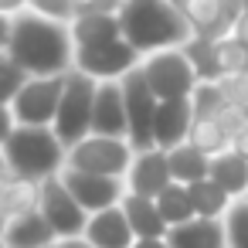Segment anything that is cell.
Instances as JSON below:
<instances>
[{"label":"cell","instance_id":"5b68a950","mask_svg":"<svg viewBox=\"0 0 248 248\" xmlns=\"http://www.w3.org/2000/svg\"><path fill=\"white\" fill-rule=\"evenodd\" d=\"M150 89L156 92V99H190L201 85L190 58L184 48H163V51H153V55H143L140 62Z\"/></svg>","mask_w":248,"mask_h":248},{"label":"cell","instance_id":"4316f807","mask_svg":"<svg viewBox=\"0 0 248 248\" xmlns=\"http://www.w3.org/2000/svg\"><path fill=\"white\" fill-rule=\"evenodd\" d=\"M214 58H217V72H221V78L241 75V72L248 68V48H245L238 38H231V34L214 38Z\"/></svg>","mask_w":248,"mask_h":248},{"label":"cell","instance_id":"5bb4252c","mask_svg":"<svg viewBox=\"0 0 248 248\" xmlns=\"http://www.w3.org/2000/svg\"><path fill=\"white\" fill-rule=\"evenodd\" d=\"M194 119H197V112H194L190 99H163L156 106V119H153V146L173 150L177 143L187 140Z\"/></svg>","mask_w":248,"mask_h":248},{"label":"cell","instance_id":"52a82bcc","mask_svg":"<svg viewBox=\"0 0 248 248\" xmlns=\"http://www.w3.org/2000/svg\"><path fill=\"white\" fill-rule=\"evenodd\" d=\"M38 211L45 214V221L51 224L55 238L65 241V238H82L85 228H89V211L75 201V194L65 187L62 173L58 177H48L41 180V194H38Z\"/></svg>","mask_w":248,"mask_h":248},{"label":"cell","instance_id":"d590c367","mask_svg":"<svg viewBox=\"0 0 248 248\" xmlns=\"http://www.w3.org/2000/svg\"><path fill=\"white\" fill-rule=\"evenodd\" d=\"M231 38H238V41L248 48V14H245V11H241V17L231 24Z\"/></svg>","mask_w":248,"mask_h":248},{"label":"cell","instance_id":"bcb514c9","mask_svg":"<svg viewBox=\"0 0 248 248\" xmlns=\"http://www.w3.org/2000/svg\"><path fill=\"white\" fill-rule=\"evenodd\" d=\"M55 245H58V241H55ZM55 245H51V248H55Z\"/></svg>","mask_w":248,"mask_h":248},{"label":"cell","instance_id":"f35d334b","mask_svg":"<svg viewBox=\"0 0 248 248\" xmlns=\"http://www.w3.org/2000/svg\"><path fill=\"white\" fill-rule=\"evenodd\" d=\"M55 248H92V241L82 234V238H65V241H58Z\"/></svg>","mask_w":248,"mask_h":248},{"label":"cell","instance_id":"2e32d148","mask_svg":"<svg viewBox=\"0 0 248 248\" xmlns=\"http://www.w3.org/2000/svg\"><path fill=\"white\" fill-rule=\"evenodd\" d=\"M85 238L92 241V248H133V241H136L123 204L106 207V211H95V214L89 217Z\"/></svg>","mask_w":248,"mask_h":248},{"label":"cell","instance_id":"8fae6325","mask_svg":"<svg viewBox=\"0 0 248 248\" xmlns=\"http://www.w3.org/2000/svg\"><path fill=\"white\" fill-rule=\"evenodd\" d=\"M62 180H65V187L75 194V201H78L89 214L106 211V207H116V204H123V197L129 194V187H126L123 177H102V173H85V170L65 167V170H62Z\"/></svg>","mask_w":248,"mask_h":248},{"label":"cell","instance_id":"ffe728a7","mask_svg":"<svg viewBox=\"0 0 248 248\" xmlns=\"http://www.w3.org/2000/svg\"><path fill=\"white\" fill-rule=\"evenodd\" d=\"M123 211L129 217V228L136 238H167L170 224L163 221L156 197H140V194H126L123 197Z\"/></svg>","mask_w":248,"mask_h":248},{"label":"cell","instance_id":"9a60e30c","mask_svg":"<svg viewBox=\"0 0 248 248\" xmlns=\"http://www.w3.org/2000/svg\"><path fill=\"white\" fill-rule=\"evenodd\" d=\"M68 28H72L75 51L78 48H95V45H109V41L123 38L119 11H85V14H75Z\"/></svg>","mask_w":248,"mask_h":248},{"label":"cell","instance_id":"ac0fdd59","mask_svg":"<svg viewBox=\"0 0 248 248\" xmlns=\"http://www.w3.org/2000/svg\"><path fill=\"white\" fill-rule=\"evenodd\" d=\"M170 4L194 28V34H204V38L231 34V24L224 21V11H221V0H170Z\"/></svg>","mask_w":248,"mask_h":248},{"label":"cell","instance_id":"484cf974","mask_svg":"<svg viewBox=\"0 0 248 248\" xmlns=\"http://www.w3.org/2000/svg\"><path fill=\"white\" fill-rule=\"evenodd\" d=\"M194 72L201 82H221V72H217V58H214V38H204V34H194L187 45H184Z\"/></svg>","mask_w":248,"mask_h":248},{"label":"cell","instance_id":"ba28073f","mask_svg":"<svg viewBox=\"0 0 248 248\" xmlns=\"http://www.w3.org/2000/svg\"><path fill=\"white\" fill-rule=\"evenodd\" d=\"M62 92H65V75L28 78L24 89L11 102L17 126H55V116H58V106H62Z\"/></svg>","mask_w":248,"mask_h":248},{"label":"cell","instance_id":"b9f144b4","mask_svg":"<svg viewBox=\"0 0 248 248\" xmlns=\"http://www.w3.org/2000/svg\"><path fill=\"white\" fill-rule=\"evenodd\" d=\"M123 4H146V0H123Z\"/></svg>","mask_w":248,"mask_h":248},{"label":"cell","instance_id":"60d3db41","mask_svg":"<svg viewBox=\"0 0 248 248\" xmlns=\"http://www.w3.org/2000/svg\"><path fill=\"white\" fill-rule=\"evenodd\" d=\"M7 224H11V214L0 207V241H4V234H7Z\"/></svg>","mask_w":248,"mask_h":248},{"label":"cell","instance_id":"f546056e","mask_svg":"<svg viewBox=\"0 0 248 248\" xmlns=\"http://www.w3.org/2000/svg\"><path fill=\"white\" fill-rule=\"evenodd\" d=\"M31 75L24 72V68H17L14 65V58L4 51V55H0V102H14V95L24 89V82H28Z\"/></svg>","mask_w":248,"mask_h":248},{"label":"cell","instance_id":"ee69618b","mask_svg":"<svg viewBox=\"0 0 248 248\" xmlns=\"http://www.w3.org/2000/svg\"><path fill=\"white\" fill-rule=\"evenodd\" d=\"M245 119H248V106H245Z\"/></svg>","mask_w":248,"mask_h":248},{"label":"cell","instance_id":"d6986e66","mask_svg":"<svg viewBox=\"0 0 248 248\" xmlns=\"http://www.w3.org/2000/svg\"><path fill=\"white\" fill-rule=\"evenodd\" d=\"M167 241L170 248H228V231H224V221L194 217L187 224L170 228Z\"/></svg>","mask_w":248,"mask_h":248},{"label":"cell","instance_id":"e575fe53","mask_svg":"<svg viewBox=\"0 0 248 248\" xmlns=\"http://www.w3.org/2000/svg\"><path fill=\"white\" fill-rule=\"evenodd\" d=\"M231 150H234L238 156H245V160H248V123H245V126L234 133V140H231Z\"/></svg>","mask_w":248,"mask_h":248},{"label":"cell","instance_id":"d6a6232c","mask_svg":"<svg viewBox=\"0 0 248 248\" xmlns=\"http://www.w3.org/2000/svg\"><path fill=\"white\" fill-rule=\"evenodd\" d=\"M17 129V119H14V109L7 102H0V146L11 140V133Z\"/></svg>","mask_w":248,"mask_h":248},{"label":"cell","instance_id":"44dd1931","mask_svg":"<svg viewBox=\"0 0 248 248\" xmlns=\"http://www.w3.org/2000/svg\"><path fill=\"white\" fill-rule=\"evenodd\" d=\"M167 156H170L173 184L190 187V184H197V180H207V177H211V156H207L204 150H197L190 140H184V143H177L173 150H167Z\"/></svg>","mask_w":248,"mask_h":248},{"label":"cell","instance_id":"ab89813d","mask_svg":"<svg viewBox=\"0 0 248 248\" xmlns=\"http://www.w3.org/2000/svg\"><path fill=\"white\" fill-rule=\"evenodd\" d=\"M0 177H14V173H11V163H7V153H4V146H0Z\"/></svg>","mask_w":248,"mask_h":248},{"label":"cell","instance_id":"277c9868","mask_svg":"<svg viewBox=\"0 0 248 248\" xmlns=\"http://www.w3.org/2000/svg\"><path fill=\"white\" fill-rule=\"evenodd\" d=\"M95 92H99V82L92 75H85L78 68H72L65 75V92H62V106H58V116H55V126L51 129L58 133V140L68 150L92 133Z\"/></svg>","mask_w":248,"mask_h":248},{"label":"cell","instance_id":"e0dca14e","mask_svg":"<svg viewBox=\"0 0 248 248\" xmlns=\"http://www.w3.org/2000/svg\"><path fill=\"white\" fill-rule=\"evenodd\" d=\"M55 241L58 238H55L51 224L45 221V214L38 207L11 214V224H7V234H4L7 248H51Z\"/></svg>","mask_w":248,"mask_h":248},{"label":"cell","instance_id":"4fadbf2b","mask_svg":"<svg viewBox=\"0 0 248 248\" xmlns=\"http://www.w3.org/2000/svg\"><path fill=\"white\" fill-rule=\"evenodd\" d=\"M92 133L129 140V112H126L123 82H99L95 112H92Z\"/></svg>","mask_w":248,"mask_h":248},{"label":"cell","instance_id":"f6af8a7d","mask_svg":"<svg viewBox=\"0 0 248 248\" xmlns=\"http://www.w3.org/2000/svg\"><path fill=\"white\" fill-rule=\"evenodd\" d=\"M0 248H7V245H4V241H0Z\"/></svg>","mask_w":248,"mask_h":248},{"label":"cell","instance_id":"8d00e7d4","mask_svg":"<svg viewBox=\"0 0 248 248\" xmlns=\"http://www.w3.org/2000/svg\"><path fill=\"white\" fill-rule=\"evenodd\" d=\"M221 11H224V21L234 24L241 17V0H221Z\"/></svg>","mask_w":248,"mask_h":248},{"label":"cell","instance_id":"4dcf8cb0","mask_svg":"<svg viewBox=\"0 0 248 248\" xmlns=\"http://www.w3.org/2000/svg\"><path fill=\"white\" fill-rule=\"evenodd\" d=\"M28 7L45 17L65 21V24H72V17H75V0H28Z\"/></svg>","mask_w":248,"mask_h":248},{"label":"cell","instance_id":"f1b7e54d","mask_svg":"<svg viewBox=\"0 0 248 248\" xmlns=\"http://www.w3.org/2000/svg\"><path fill=\"white\" fill-rule=\"evenodd\" d=\"M224 231H228V248H248V197L231 204V211L224 214Z\"/></svg>","mask_w":248,"mask_h":248},{"label":"cell","instance_id":"8992f818","mask_svg":"<svg viewBox=\"0 0 248 248\" xmlns=\"http://www.w3.org/2000/svg\"><path fill=\"white\" fill-rule=\"evenodd\" d=\"M136 156V146L123 136H99L89 133L82 143H75L68 150V163L72 170H85V173H102V177H123L129 173Z\"/></svg>","mask_w":248,"mask_h":248},{"label":"cell","instance_id":"cb8c5ba5","mask_svg":"<svg viewBox=\"0 0 248 248\" xmlns=\"http://www.w3.org/2000/svg\"><path fill=\"white\" fill-rule=\"evenodd\" d=\"M187 140L197 150H204L207 156H217V153L231 150V133L224 129V123L217 116H197L194 126H190V133H187Z\"/></svg>","mask_w":248,"mask_h":248},{"label":"cell","instance_id":"7c38bea8","mask_svg":"<svg viewBox=\"0 0 248 248\" xmlns=\"http://www.w3.org/2000/svg\"><path fill=\"white\" fill-rule=\"evenodd\" d=\"M170 184H173V173H170V156H167V150H160V146L136 150L133 167H129V173H126L129 194H140V197H160Z\"/></svg>","mask_w":248,"mask_h":248},{"label":"cell","instance_id":"3957f363","mask_svg":"<svg viewBox=\"0 0 248 248\" xmlns=\"http://www.w3.org/2000/svg\"><path fill=\"white\" fill-rule=\"evenodd\" d=\"M4 153H7L11 173L34 184L58 177L68 163V146L58 140L51 126H17L4 143Z\"/></svg>","mask_w":248,"mask_h":248},{"label":"cell","instance_id":"836d02e7","mask_svg":"<svg viewBox=\"0 0 248 248\" xmlns=\"http://www.w3.org/2000/svg\"><path fill=\"white\" fill-rule=\"evenodd\" d=\"M11 28H14V14H4V11H0V55H4L7 45H11Z\"/></svg>","mask_w":248,"mask_h":248},{"label":"cell","instance_id":"7bdbcfd3","mask_svg":"<svg viewBox=\"0 0 248 248\" xmlns=\"http://www.w3.org/2000/svg\"><path fill=\"white\" fill-rule=\"evenodd\" d=\"M241 11H245V14H248V0H241Z\"/></svg>","mask_w":248,"mask_h":248},{"label":"cell","instance_id":"83f0119b","mask_svg":"<svg viewBox=\"0 0 248 248\" xmlns=\"http://www.w3.org/2000/svg\"><path fill=\"white\" fill-rule=\"evenodd\" d=\"M190 102H194V112H197V116H221V112L231 106V99H228V92L221 89V82H201L197 92L190 95Z\"/></svg>","mask_w":248,"mask_h":248},{"label":"cell","instance_id":"7a4b0ae2","mask_svg":"<svg viewBox=\"0 0 248 248\" xmlns=\"http://www.w3.org/2000/svg\"><path fill=\"white\" fill-rule=\"evenodd\" d=\"M119 21H123V38L140 55H153V51H163V48H184L194 38V28L180 17V11L170 0L123 4Z\"/></svg>","mask_w":248,"mask_h":248},{"label":"cell","instance_id":"7402d4cb","mask_svg":"<svg viewBox=\"0 0 248 248\" xmlns=\"http://www.w3.org/2000/svg\"><path fill=\"white\" fill-rule=\"evenodd\" d=\"M211 180L228 190L234 201L248 197V160L238 156L234 150H224L217 156H211Z\"/></svg>","mask_w":248,"mask_h":248},{"label":"cell","instance_id":"74e56055","mask_svg":"<svg viewBox=\"0 0 248 248\" xmlns=\"http://www.w3.org/2000/svg\"><path fill=\"white\" fill-rule=\"evenodd\" d=\"M133 248H170V241L167 238H136Z\"/></svg>","mask_w":248,"mask_h":248},{"label":"cell","instance_id":"9c48e42d","mask_svg":"<svg viewBox=\"0 0 248 248\" xmlns=\"http://www.w3.org/2000/svg\"><path fill=\"white\" fill-rule=\"evenodd\" d=\"M140 62H143V55L126 38L75 51V68L85 72V75H92L95 82H123L133 68H140Z\"/></svg>","mask_w":248,"mask_h":248},{"label":"cell","instance_id":"30bf717a","mask_svg":"<svg viewBox=\"0 0 248 248\" xmlns=\"http://www.w3.org/2000/svg\"><path fill=\"white\" fill-rule=\"evenodd\" d=\"M123 95H126V112H129V143L136 150L153 146V119H156V92L150 89L143 68H133L123 78Z\"/></svg>","mask_w":248,"mask_h":248},{"label":"cell","instance_id":"6da1fadb","mask_svg":"<svg viewBox=\"0 0 248 248\" xmlns=\"http://www.w3.org/2000/svg\"><path fill=\"white\" fill-rule=\"evenodd\" d=\"M7 55H11L14 65L24 68L31 78L68 75V72L75 68L72 28H68L65 21H55V17H45V14L24 7L21 14H14Z\"/></svg>","mask_w":248,"mask_h":248},{"label":"cell","instance_id":"603a6c76","mask_svg":"<svg viewBox=\"0 0 248 248\" xmlns=\"http://www.w3.org/2000/svg\"><path fill=\"white\" fill-rule=\"evenodd\" d=\"M190 201H194L197 217H211V221H224V214H228L231 204H234V197H231L228 190H221L211 177L190 184Z\"/></svg>","mask_w":248,"mask_h":248},{"label":"cell","instance_id":"1f68e13d","mask_svg":"<svg viewBox=\"0 0 248 248\" xmlns=\"http://www.w3.org/2000/svg\"><path fill=\"white\" fill-rule=\"evenodd\" d=\"M221 89L228 92V99L234 102V106H248V68L241 72V75H231V78H221Z\"/></svg>","mask_w":248,"mask_h":248},{"label":"cell","instance_id":"d4e9b609","mask_svg":"<svg viewBox=\"0 0 248 248\" xmlns=\"http://www.w3.org/2000/svg\"><path fill=\"white\" fill-rule=\"evenodd\" d=\"M156 207H160V214H163V221H167L170 228L187 224V221L197 217L194 201H190V187H184V184H170V187L156 197Z\"/></svg>","mask_w":248,"mask_h":248}]
</instances>
